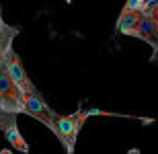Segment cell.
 <instances>
[{
  "label": "cell",
  "instance_id": "cell-10",
  "mask_svg": "<svg viewBox=\"0 0 158 154\" xmlns=\"http://www.w3.org/2000/svg\"><path fill=\"white\" fill-rule=\"evenodd\" d=\"M6 27V23H4V19H2V8H0V31Z\"/></svg>",
  "mask_w": 158,
  "mask_h": 154
},
{
  "label": "cell",
  "instance_id": "cell-9",
  "mask_svg": "<svg viewBox=\"0 0 158 154\" xmlns=\"http://www.w3.org/2000/svg\"><path fill=\"white\" fill-rule=\"evenodd\" d=\"M15 123H17V115H8V113L0 111V131H4L8 125H15Z\"/></svg>",
  "mask_w": 158,
  "mask_h": 154
},
{
  "label": "cell",
  "instance_id": "cell-7",
  "mask_svg": "<svg viewBox=\"0 0 158 154\" xmlns=\"http://www.w3.org/2000/svg\"><path fill=\"white\" fill-rule=\"evenodd\" d=\"M4 138H6V142L10 144V148L19 150V152H23V154H29L31 148H29V144L25 142V138L21 136V131H19L17 123L6 127V130H4Z\"/></svg>",
  "mask_w": 158,
  "mask_h": 154
},
{
  "label": "cell",
  "instance_id": "cell-11",
  "mask_svg": "<svg viewBox=\"0 0 158 154\" xmlns=\"http://www.w3.org/2000/svg\"><path fill=\"white\" fill-rule=\"evenodd\" d=\"M127 154H140V150H138V148H131V150H129Z\"/></svg>",
  "mask_w": 158,
  "mask_h": 154
},
{
  "label": "cell",
  "instance_id": "cell-2",
  "mask_svg": "<svg viewBox=\"0 0 158 154\" xmlns=\"http://www.w3.org/2000/svg\"><path fill=\"white\" fill-rule=\"evenodd\" d=\"M21 103H23V113L25 115H29V117L41 121L47 130L52 127V119H53V115H56V111H53L52 107H49V103L39 95V90H35V93H21Z\"/></svg>",
  "mask_w": 158,
  "mask_h": 154
},
{
  "label": "cell",
  "instance_id": "cell-1",
  "mask_svg": "<svg viewBox=\"0 0 158 154\" xmlns=\"http://www.w3.org/2000/svg\"><path fill=\"white\" fill-rule=\"evenodd\" d=\"M84 121H86V115H84L82 109H78L76 113H70V115H60V113L53 115L49 131H53V136L60 140L66 154H74L78 134H80Z\"/></svg>",
  "mask_w": 158,
  "mask_h": 154
},
{
  "label": "cell",
  "instance_id": "cell-5",
  "mask_svg": "<svg viewBox=\"0 0 158 154\" xmlns=\"http://www.w3.org/2000/svg\"><path fill=\"white\" fill-rule=\"evenodd\" d=\"M127 37H135V39H142L146 41L150 48H152V62L156 60V52H158V19H148L142 17L135 27L127 33Z\"/></svg>",
  "mask_w": 158,
  "mask_h": 154
},
{
  "label": "cell",
  "instance_id": "cell-6",
  "mask_svg": "<svg viewBox=\"0 0 158 154\" xmlns=\"http://www.w3.org/2000/svg\"><path fill=\"white\" fill-rule=\"evenodd\" d=\"M17 35H19V27H15V25H6L0 31V66L4 64L6 53L12 49V43H15Z\"/></svg>",
  "mask_w": 158,
  "mask_h": 154
},
{
  "label": "cell",
  "instance_id": "cell-4",
  "mask_svg": "<svg viewBox=\"0 0 158 154\" xmlns=\"http://www.w3.org/2000/svg\"><path fill=\"white\" fill-rule=\"evenodd\" d=\"M4 68H6L8 78L12 80V84H15L21 93H35L37 90V86L33 84V80L27 76V72H25V68H23V62H21V58H19V53L15 52V48L6 53Z\"/></svg>",
  "mask_w": 158,
  "mask_h": 154
},
{
  "label": "cell",
  "instance_id": "cell-8",
  "mask_svg": "<svg viewBox=\"0 0 158 154\" xmlns=\"http://www.w3.org/2000/svg\"><path fill=\"white\" fill-rule=\"evenodd\" d=\"M140 19H142V15L138 10H121V15H119V19H117V33L127 35Z\"/></svg>",
  "mask_w": 158,
  "mask_h": 154
},
{
  "label": "cell",
  "instance_id": "cell-3",
  "mask_svg": "<svg viewBox=\"0 0 158 154\" xmlns=\"http://www.w3.org/2000/svg\"><path fill=\"white\" fill-rule=\"evenodd\" d=\"M0 111L8 115H21L23 103H21V90L12 84V80L6 74L4 64L0 66Z\"/></svg>",
  "mask_w": 158,
  "mask_h": 154
}]
</instances>
